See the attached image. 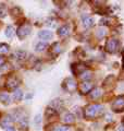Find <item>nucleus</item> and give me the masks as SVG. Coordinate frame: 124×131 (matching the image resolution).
<instances>
[{
    "label": "nucleus",
    "mask_w": 124,
    "mask_h": 131,
    "mask_svg": "<svg viewBox=\"0 0 124 131\" xmlns=\"http://www.w3.org/2000/svg\"><path fill=\"white\" fill-rule=\"evenodd\" d=\"M47 44L46 43H38L36 45V47H35V49H36V51H39V52H41V51H44L45 49H47Z\"/></svg>",
    "instance_id": "obj_22"
},
{
    "label": "nucleus",
    "mask_w": 124,
    "mask_h": 131,
    "mask_svg": "<svg viewBox=\"0 0 124 131\" xmlns=\"http://www.w3.org/2000/svg\"><path fill=\"white\" fill-rule=\"evenodd\" d=\"M114 83H115V77L114 75H109L106 78V80L103 81V88L106 90H111L114 86Z\"/></svg>",
    "instance_id": "obj_9"
},
{
    "label": "nucleus",
    "mask_w": 124,
    "mask_h": 131,
    "mask_svg": "<svg viewBox=\"0 0 124 131\" xmlns=\"http://www.w3.org/2000/svg\"><path fill=\"white\" fill-rule=\"evenodd\" d=\"M70 33H71V25L70 24H65V25L61 26L59 30H58V34L61 37H67V36L70 35Z\"/></svg>",
    "instance_id": "obj_10"
},
{
    "label": "nucleus",
    "mask_w": 124,
    "mask_h": 131,
    "mask_svg": "<svg viewBox=\"0 0 124 131\" xmlns=\"http://www.w3.org/2000/svg\"><path fill=\"white\" fill-rule=\"evenodd\" d=\"M12 124H13V117H11L10 115H6V116H3L1 122H0V125H1V127L3 129H8L10 128V127H12Z\"/></svg>",
    "instance_id": "obj_8"
},
{
    "label": "nucleus",
    "mask_w": 124,
    "mask_h": 131,
    "mask_svg": "<svg viewBox=\"0 0 124 131\" xmlns=\"http://www.w3.org/2000/svg\"><path fill=\"white\" fill-rule=\"evenodd\" d=\"M105 36H106V30L105 28H99L97 31V37L99 39H101V38L105 37Z\"/></svg>",
    "instance_id": "obj_26"
},
{
    "label": "nucleus",
    "mask_w": 124,
    "mask_h": 131,
    "mask_svg": "<svg viewBox=\"0 0 124 131\" xmlns=\"http://www.w3.org/2000/svg\"><path fill=\"white\" fill-rule=\"evenodd\" d=\"M19 126H20V129L21 130H26L28 128V125H27V120H26V118H22V119L20 120L19 122Z\"/></svg>",
    "instance_id": "obj_23"
},
{
    "label": "nucleus",
    "mask_w": 124,
    "mask_h": 131,
    "mask_svg": "<svg viewBox=\"0 0 124 131\" xmlns=\"http://www.w3.org/2000/svg\"><path fill=\"white\" fill-rule=\"evenodd\" d=\"M15 56H16V58H18L19 60H22V59L25 58L26 52H25V51H21V50H19V51H16V52H15Z\"/></svg>",
    "instance_id": "obj_28"
},
{
    "label": "nucleus",
    "mask_w": 124,
    "mask_h": 131,
    "mask_svg": "<svg viewBox=\"0 0 124 131\" xmlns=\"http://www.w3.org/2000/svg\"><path fill=\"white\" fill-rule=\"evenodd\" d=\"M62 106H63V103H62V101L59 100V98L53 100L50 103V108H53V110H59L62 108Z\"/></svg>",
    "instance_id": "obj_14"
},
{
    "label": "nucleus",
    "mask_w": 124,
    "mask_h": 131,
    "mask_svg": "<svg viewBox=\"0 0 124 131\" xmlns=\"http://www.w3.org/2000/svg\"><path fill=\"white\" fill-rule=\"evenodd\" d=\"M22 97H23L22 90H15V91L13 92V101L16 102V103L22 100Z\"/></svg>",
    "instance_id": "obj_19"
},
{
    "label": "nucleus",
    "mask_w": 124,
    "mask_h": 131,
    "mask_svg": "<svg viewBox=\"0 0 124 131\" xmlns=\"http://www.w3.org/2000/svg\"><path fill=\"white\" fill-rule=\"evenodd\" d=\"M82 20H83V25L86 28H89L94 25V19L92 16H84V18H82Z\"/></svg>",
    "instance_id": "obj_13"
},
{
    "label": "nucleus",
    "mask_w": 124,
    "mask_h": 131,
    "mask_svg": "<svg viewBox=\"0 0 124 131\" xmlns=\"http://www.w3.org/2000/svg\"><path fill=\"white\" fill-rule=\"evenodd\" d=\"M63 121L65 122V124L71 125L75 121V116H74L73 114H65L63 116Z\"/></svg>",
    "instance_id": "obj_17"
},
{
    "label": "nucleus",
    "mask_w": 124,
    "mask_h": 131,
    "mask_svg": "<svg viewBox=\"0 0 124 131\" xmlns=\"http://www.w3.org/2000/svg\"><path fill=\"white\" fill-rule=\"evenodd\" d=\"M9 51V46L7 44H0V55L7 54Z\"/></svg>",
    "instance_id": "obj_25"
},
{
    "label": "nucleus",
    "mask_w": 124,
    "mask_h": 131,
    "mask_svg": "<svg viewBox=\"0 0 124 131\" xmlns=\"http://www.w3.org/2000/svg\"><path fill=\"white\" fill-rule=\"evenodd\" d=\"M38 122H40V116H39V115H37V116L35 117V124L37 125Z\"/></svg>",
    "instance_id": "obj_31"
},
{
    "label": "nucleus",
    "mask_w": 124,
    "mask_h": 131,
    "mask_svg": "<svg viewBox=\"0 0 124 131\" xmlns=\"http://www.w3.org/2000/svg\"><path fill=\"white\" fill-rule=\"evenodd\" d=\"M21 83V80L20 78H18L15 74H11L7 78L6 80V86L8 90H13V89H16L20 85Z\"/></svg>",
    "instance_id": "obj_4"
},
{
    "label": "nucleus",
    "mask_w": 124,
    "mask_h": 131,
    "mask_svg": "<svg viewBox=\"0 0 124 131\" xmlns=\"http://www.w3.org/2000/svg\"><path fill=\"white\" fill-rule=\"evenodd\" d=\"M118 131H124V127H120Z\"/></svg>",
    "instance_id": "obj_33"
},
{
    "label": "nucleus",
    "mask_w": 124,
    "mask_h": 131,
    "mask_svg": "<svg viewBox=\"0 0 124 131\" xmlns=\"http://www.w3.org/2000/svg\"><path fill=\"white\" fill-rule=\"evenodd\" d=\"M101 95V91L99 88H95L94 90H92V92H90L89 94V97L90 100H97V98H99Z\"/></svg>",
    "instance_id": "obj_15"
},
{
    "label": "nucleus",
    "mask_w": 124,
    "mask_h": 131,
    "mask_svg": "<svg viewBox=\"0 0 124 131\" xmlns=\"http://www.w3.org/2000/svg\"><path fill=\"white\" fill-rule=\"evenodd\" d=\"M63 89L69 93H73L77 89V83L73 78H67L63 81Z\"/></svg>",
    "instance_id": "obj_5"
},
{
    "label": "nucleus",
    "mask_w": 124,
    "mask_h": 131,
    "mask_svg": "<svg viewBox=\"0 0 124 131\" xmlns=\"http://www.w3.org/2000/svg\"><path fill=\"white\" fill-rule=\"evenodd\" d=\"M119 48V42L117 39L114 38H110L107 40L106 43V50L109 52V54H114V52H117Z\"/></svg>",
    "instance_id": "obj_6"
},
{
    "label": "nucleus",
    "mask_w": 124,
    "mask_h": 131,
    "mask_svg": "<svg viewBox=\"0 0 124 131\" xmlns=\"http://www.w3.org/2000/svg\"><path fill=\"white\" fill-rule=\"evenodd\" d=\"M53 131H70V127L67 126H57L53 128Z\"/></svg>",
    "instance_id": "obj_27"
},
{
    "label": "nucleus",
    "mask_w": 124,
    "mask_h": 131,
    "mask_svg": "<svg viewBox=\"0 0 124 131\" xmlns=\"http://www.w3.org/2000/svg\"><path fill=\"white\" fill-rule=\"evenodd\" d=\"M0 102L5 105L10 104V96L8 93H0Z\"/></svg>",
    "instance_id": "obj_18"
},
{
    "label": "nucleus",
    "mask_w": 124,
    "mask_h": 131,
    "mask_svg": "<svg viewBox=\"0 0 124 131\" xmlns=\"http://www.w3.org/2000/svg\"><path fill=\"white\" fill-rule=\"evenodd\" d=\"M5 62H6V59H5V57L0 56V67H2V66L5 64Z\"/></svg>",
    "instance_id": "obj_30"
},
{
    "label": "nucleus",
    "mask_w": 124,
    "mask_h": 131,
    "mask_svg": "<svg viewBox=\"0 0 124 131\" xmlns=\"http://www.w3.org/2000/svg\"><path fill=\"white\" fill-rule=\"evenodd\" d=\"M31 31H32L31 24L25 22V23H23L22 25H20V27L18 28V32H16V34H18V37L20 39H24L31 34Z\"/></svg>",
    "instance_id": "obj_2"
},
{
    "label": "nucleus",
    "mask_w": 124,
    "mask_h": 131,
    "mask_svg": "<svg viewBox=\"0 0 124 131\" xmlns=\"http://www.w3.org/2000/svg\"><path fill=\"white\" fill-rule=\"evenodd\" d=\"M11 13H12V18H14V19L16 20V19L19 18V16L22 15L23 12H22V10H21L19 7H14L13 9L11 10Z\"/></svg>",
    "instance_id": "obj_20"
},
{
    "label": "nucleus",
    "mask_w": 124,
    "mask_h": 131,
    "mask_svg": "<svg viewBox=\"0 0 124 131\" xmlns=\"http://www.w3.org/2000/svg\"><path fill=\"white\" fill-rule=\"evenodd\" d=\"M7 131H15V129L13 128V127H10V128H8V129H6Z\"/></svg>",
    "instance_id": "obj_32"
},
{
    "label": "nucleus",
    "mask_w": 124,
    "mask_h": 131,
    "mask_svg": "<svg viewBox=\"0 0 124 131\" xmlns=\"http://www.w3.org/2000/svg\"><path fill=\"white\" fill-rule=\"evenodd\" d=\"M5 34H6L7 37H9V38L12 37V36H13V34H14V28H13V26H11V25L7 26L6 31H5Z\"/></svg>",
    "instance_id": "obj_21"
},
{
    "label": "nucleus",
    "mask_w": 124,
    "mask_h": 131,
    "mask_svg": "<svg viewBox=\"0 0 124 131\" xmlns=\"http://www.w3.org/2000/svg\"><path fill=\"white\" fill-rule=\"evenodd\" d=\"M111 109H112L114 113L124 112V95H120L115 98L112 105H111Z\"/></svg>",
    "instance_id": "obj_3"
},
{
    "label": "nucleus",
    "mask_w": 124,
    "mask_h": 131,
    "mask_svg": "<svg viewBox=\"0 0 124 131\" xmlns=\"http://www.w3.org/2000/svg\"><path fill=\"white\" fill-rule=\"evenodd\" d=\"M103 113V107L99 104H89L84 109V117L85 119H94V118H98L101 116Z\"/></svg>",
    "instance_id": "obj_1"
},
{
    "label": "nucleus",
    "mask_w": 124,
    "mask_h": 131,
    "mask_svg": "<svg viewBox=\"0 0 124 131\" xmlns=\"http://www.w3.org/2000/svg\"><path fill=\"white\" fill-rule=\"evenodd\" d=\"M92 88L93 85L89 81H83L81 85H80V90H81V93L82 94H87L92 91Z\"/></svg>",
    "instance_id": "obj_11"
},
{
    "label": "nucleus",
    "mask_w": 124,
    "mask_h": 131,
    "mask_svg": "<svg viewBox=\"0 0 124 131\" xmlns=\"http://www.w3.org/2000/svg\"><path fill=\"white\" fill-rule=\"evenodd\" d=\"M7 14V6L0 3V18H5Z\"/></svg>",
    "instance_id": "obj_24"
},
{
    "label": "nucleus",
    "mask_w": 124,
    "mask_h": 131,
    "mask_svg": "<svg viewBox=\"0 0 124 131\" xmlns=\"http://www.w3.org/2000/svg\"><path fill=\"white\" fill-rule=\"evenodd\" d=\"M86 66L84 63H81V62H78V63H75V64H73L72 66V71L74 72V74H76V75H80V74H83L85 71H86Z\"/></svg>",
    "instance_id": "obj_7"
},
{
    "label": "nucleus",
    "mask_w": 124,
    "mask_h": 131,
    "mask_svg": "<svg viewBox=\"0 0 124 131\" xmlns=\"http://www.w3.org/2000/svg\"><path fill=\"white\" fill-rule=\"evenodd\" d=\"M38 37L41 39H50L52 38V33L49 31H40L38 33Z\"/></svg>",
    "instance_id": "obj_16"
},
{
    "label": "nucleus",
    "mask_w": 124,
    "mask_h": 131,
    "mask_svg": "<svg viewBox=\"0 0 124 131\" xmlns=\"http://www.w3.org/2000/svg\"><path fill=\"white\" fill-rule=\"evenodd\" d=\"M90 77H92V74H90L89 72H85V73H83V74H82V79L86 81V80H88Z\"/></svg>",
    "instance_id": "obj_29"
},
{
    "label": "nucleus",
    "mask_w": 124,
    "mask_h": 131,
    "mask_svg": "<svg viewBox=\"0 0 124 131\" xmlns=\"http://www.w3.org/2000/svg\"><path fill=\"white\" fill-rule=\"evenodd\" d=\"M62 51V48H61V45L59 43H53L52 46L50 47V54L52 56H58Z\"/></svg>",
    "instance_id": "obj_12"
}]
</instances>
